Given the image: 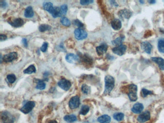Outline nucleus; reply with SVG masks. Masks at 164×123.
Returning <instances> with one entry per match:
<instances>
[{"label":"nucleus","instance_id":"f257e3e1","mask_svg":"<svg viewBox=\"0 0 164 123\" xmlns=\"http://www.w3.org/2000/svg\"><path fill=\"white\" fill-rule=\"evenodd\" d=\"M105 87L104 94L107 95L111 92L114 86V79L113 76L107 75L105 77Z\"/></svg>","mask_w":164,"mask_h":123},{"label":"nucleus","instance_id":"f03ea898","mask_svg":"<svg viewBox=\"0 0 164 123\" xmlns=\"http://www.w3.org/2000/svg\"><path fill=\"white\" fill-rule=\"evenodd\" d=\"M138 87L136 85L131 84L128 87V98L131 101H135L138 99L137 96Z\"/></svg>","mask_w":164,"mask_h":123},{"label":"nucleus","instance_id":"7ed1b4c3","mask_svg":"<svg viewBox=\"0 0 164 123\" xmlns=\"http://www.w3.org/2000/svg\"><path fill=\"white\" fill-rule=\"evenodd\" d=\"M2 123H14V118L12 115L8 111H3L1 113Z\"/></svg>","mask_w":164,"mask_h":123},{"label":"nucleus","instance_id":"20e7f679","mask_svg":"<svg viewBox=\"0 0 164 123\" xmlns=\"http://www.w3.org/2000/svg\"><path fill=\"white\" fill-rule=\"evenodd\" d=\"M35 106V102L33 101H29L27 102L24 106L21 108L20 111L23 113L27 114L29 113Z\"/></svg>","mask_w":164,"mask_h":123},{"label":"nucleus","instance_id":"39448f33","mask_svg":"<svg viewBox=\"0 0 164 123\" xmlns=\"http://www.w3.org/2000/svg\"><path fill=\"white\" fill-rule=\"evenodd\" d=\"M75 36L78 40H83L85 39L88 36V34L85 31L81 28H77L75 30Z\"/></svg>","mask_w":164,"mask_h":123},{"label":"nucleus","instance_id":"423d86ee","mask_svg":"<svg viewBox=\"0 0 164 123\" xmlns=\"http://www.w3.org/2000/svg\"><path fill=\"white\" fill-rule=\"evenodd\" d=\"M80 105V99L77 96L73 97L69 101V106L71 109H75L78 108Z\"/></svg>","mask_w":164,"mask_h":123},{"label":"nucleus","instance_id":"0eeeda50","mask_svg":"<svg viewBox=\"0 0 164 123\" xmlns=\"http://www.w3.org/2000/svg\"><path fill=\"white\" fill-rule=\"evenodd\" d=\"M127 50V46L125 45H120L112 49V51L114 54L117 56H122L125 53Z\"/></svg>","mask_w":164,"mask_h":123},{"label":"nucleus","instance_id":"6e6552de","mask_svg":"<svg viewBox=\"0 0 164 123\" xmlns=\"http://www.w3.org/2000/svg\"><path fill=\"white\" fill-rule=\"evenodd\" d=\"M151 118V115L149 111H146L141 113L138 116L137 120L140 123H145L149 121Z\"/></svg>","mask_w":164,"mask_h":123},{"label":"nucleus","instance_id":"1a4fd4ad","mask_svg":"<svg viewBox=\"0 0 164 123\" xmlns=\"http://www.w3.org/2000/svg\"><path fill=\"white\" fill-rule=\"evenodd\" d=\"M58 85L65 91H68L70 88L71 83L69 80H66V79H62L58 82Z\"/></svg>","mask_w":164,"mask_h":123},{"label":"nucleus","instance_id":"9d476101","mask_svg":"<svg viewBox=\"0 0 164 123\" xmlns=\"http://www.w3.org/2000/svg\"><path fill=\"white\" fill-rule=\"evenodd\" d=\"M17 54L15 52L9 53V54H6L3 57V61L5 62H11L17 59Z\"/></svg>","mask_w":164,"mask_h":123},{"label":"nucleus","instance_id":"9b49d317","mask_svg":"<svg viewBox=\"0 0 164 123\" xmlns=\"http://www.w3.org/2000/svg\"><path fill=\"white\" fill-rule=\"evenodd\" d=\"M133 13L130 10L124 9L123 10H121L119 11V15L121 18H126L129 19L132 16Z\"/></svg>","mask_w":164,"mask_h":123},{"label":"nucleus","instance_id":"f8f14e48","mask_svg":"<svg viewBox=\"0 0 164 123\" xmlns=\"http://www.w3.org/2000/svg\"><path fill=\"white\" fill-rule=\"evenodd\" d=\"M141 48L145 53L150 54L151 53L153 46L149 42H144L141 43Z\"/></svg>","mask_w":164,"mask_h":123},{"label":"nucleus","instance_id":"ddd939ff","mask_svg":"<svg viewBox=\"0 0 164 123\" xmlns=\"http://www.w3.org/2000/svg\"><path fill=\"white\" fill-rule=\"evenodd\" d=\"M144 105L141 103H136L133 106V108L131 109V111L133 113L136 114L141 113L144 110Z\"/></svg>","mask_w":164,"mask_h":123},{"label":"nucleus","instance_id":"4468645a","mask_svg":"<svg viewBox=\"0 0 164 123\" xmlns=\"http://www.w3.org/2000/svg\"><path fill=\"white\" fill-rule=\"evenodd\" d=\"M66 59L68 62L71 64H75L79 61V58L77 56L73 54H69L66 55Z\"/></svg>","mask_w":164,"mask_h":123},{"label":"nucleus","instance_id":"2eb2a0df","mask_svg":"<svg viewBox=\"0 0 164 123\" xmlns=\"http://www.w3.org/2000/svg\"><path fill=\"white\" fill-rule=\"evenodd\" d=\"M151 60L158 65L161 70H164V59L161 57H152Z\"/></svg>","mask_w":164,"mask_h":123},{"label":"nucleus","instance_id":"dca6fc26","mask_svg":"<svg viewBox=\"0 0 164 123\" xmlns=\"http://www.w3.org/2000/svg\"><path fill=\"white\" fill-rule=\"evenodd\" d=\"M8 23L12 26L15 27V28H18L23 25L24 24V21L22 18H18L15 19L13 21H9Z\"/></svg>","mask_w":164,"mask_h":123},{"label":"nucleus","instance_id":"f3484780","mask_svg":"<svg viewBox=\"0 0 164 123\" xmlns=\"http://www.w3.org/2000/svg\"><path fill=\"white\" fill-rule=\"evenodd\" d=\"M108 46L106 44L103 43L99 46L96 47V51L99 56H102L106 53L107 50Z\"/></svg>","mask_w":164,"mask_h":123},{"label":"nucleus","instance_id":"a211bd4d","mask_svg":"<svg viewBox=\"0 0 164 123\" xmlns=\"http://www.w3.org/2000/svg\"><path fill=\"white\" fill-rule=\"evenodd\" d=\"M111 26L115 31H119L122 28L121 22L118 19H114L111 22Z\"/></svg>","mask_w":164,"mask_h":123},{"label":"nucleus","instance_id":"6ab92c4d","mask_svg":"<svg viewBox=\"0 0 164 123\" xmlns=\"http://www.w3.org/2000/svg\"><path fill=\"white\" fill-rule=\"evenodd\" d=\"M97 121L100 123H110L111 121L110 116L107 115H103L97 118Z\"/></svg>","mask_w":164,"mask_h":123},{"label":"nucleus","instance_id":"aec40b11","mask_svg":"<svg viewBox=\"0 0 164 123\" xmlns=\"http://www.w3.org/2000/svg\"><path fill=\"white\" fill-rule=\"evenodd\" d=\"M64 119L66 122L68 123H72L77 121V116L74 115H66L64 116Z\"/></svg>","mask_w":164,"mask_h":123},{"label":"nucleus","instance_id":"412c9836","mask_svg":"<svg viewBox=\"0 0 164 123\" xmlns=\"http://www.w3.org/2000/svg\"><path fill=\"white\" fill-rule=\"evenodd\" d=\"M43 6L44 10L47 11L51 14L54 8L52 3H50V2H46L43 3Z\"/></svg>","mask_w":164,"mask_h":123},{"label":"nucleus","instance_id":"4be33fe9","mask_svg":"<svg viewBox=\"0 0 164 123\" xmlns=\"http://www.w3.org/2000/svg\"><path fill=\"white\" fill-rule=\"evenodd\" d=\"M24 15L26 18H31L34 15V12L31 6H28L25 9Z\"/></svg>","mask_w":164,"mask_h":123},{"label":"nucleus","instance_id":"5701e85b","mask_svg":"<svg viewBox=\"0 0 164 123\" xmlns=\"http://www.w3.org/2000/svg\"><path fill=\"white\" fill-rule=\"evenodd\" d=\"M51 15L54 18H57L63 16L60 7H54V10L52 11Z\"/></svg>","mask_w":164,"mask_h":123},{"label":"nucleus","instance_id":"b1692460","mask_svg":"<svg viewBox=\"0 0 164 123\" xmlns=\"http://www.w3.org/2000/svg\"><path fill=\"white\" fill-rule=\"evenodd\" d=\"M124 39H125V36H120V37L117 38L116 40H114L112 41V44L113 45H114L117 46L120 45H122V43L123 42V40H124Z\"/></svg>","mask_w":164,"mask_h":123},{"label":"nucleus","instance_id":"393cba45","mask_svg":"<svg viewBox=\"0 0 164 123\" xmlns=\"http://www.w3.org/2000/svg\"><path fill=\"white\" fill-rule=\"evenodd\" d=\"M158 49L161 53L164 54V39H160L158 42Z\"/></svg>","mask_w":164,"mask_h":123},{"label":"nucleus","instance_id":"a878e982","mask_svg":"<svg viewBox=\"0 0 164 123\" xmlns=\"http://www.w3.org/2000/svg\"><path fill=\"white\" fill-rule=\"evenodd\" d=\"M36 71V67L34 65H31L28 67L27 69L24 70V73L27 74H31L35 73Z\"/></svg>","mask_w":164,"mask_h":123},{"label":"nucleus","instance_id":"bb28decb","mask_svg":"<svg viewBox=\"0 0 164 123\" xmlns=\"http://www.w3.org/2000/svg\"><path fill=\"white\" fill-rule=\"evenodd\" d=\"M113 118L117 121H121L124 119V115L122 113H117L113 115Z\"/></svg>","mask_w":164,"mask_h":123},{"label":"nucleus","instance_id":"cd10ccee","mask_svg":"<svg viewBox=\"0 0 164 123\" xmlns=\"http://www.w3.org/2000/svg\"><path fill=\"white\" fill-rule=\"evenodd\" d=\"M90 111V107L88 105H83L80 109V113L83 115H85Z\"/></svg>","mask_w":164,"mask_h":123},{"label":"nucleus","instance_id":"c85d7f7f","mask_svg":"<svg viewBox=\"0 0 164 123\" xmlns=\"http://www.w3.org/2000/svg\"><path fill=\"white\" fill-rule=\"evenodd\" d=\"M36 82L37 83V84L36 87V89L40 90H43L45 89L46 87V84L44 82L40 80H37Z\"/></svg>","mask_w":164,"mask_h":123},{"label":"nucleus","instance_id":"c756f323","mask_svg":"<svg viewBox=\"0 0 164 123\" xmlns=\"http://www.w3.org/2000/svg\"><path fill=\"white\" fill-rule=\"evenodd\" d=\"M60 22L65 26H69L71 25L70 21L66 17H62L60 20Z\"/></svg>","mask_w":164,"mask_h":123},{"label":"nucleus","instance_id":"7c9ffc66","mask_svg":"<svg viewBox=\"0 0 164 123\" xmlns=\"http://www.w3.org/2000/svg\"><path fill=\"white\" fill-rule=\"evenodd\" d=\"M83 93L85 94H88L91 92V88L86 84H83L82 87Z\"/></svg>","mask_w":164,"mask_h":123},{"label":"nucleus","instance_id":"2f4dec72","mask_svg":"<svg viewBox=\"0 0 164 123\" xmlns=\"http://www.w3.org/2000/svg\"><path fill=\"white\" fill-rule=\"evenodd\" d=\"M153 93V91L149 90L146 89H142L141 91V95L143 98L146 97L147 95H151Z\"/></svg>","mask_w":164,"mask_h":123},{"label":"nucleus","instance_id":"473e14b6","mask_svg":"<svg viewBox=\"0 0 164 123\" xmlns=\"http://www.w3.org/2000/svg\"><path fill=\"white\" fill-rule=\"evenodd\" d=\"M51 28V27L48 25H45V24H43V25H40L39 26V31L40 32H44L45 31H49Z\"/></svg>","mask_w":164,"mask_h":123},{"label":"nucleus","instance_id":"72a5a7b5","mask_svg":"<svg viewBox=\"0 0 164 123\" xmlns=\"http://www.w3.org/2000/svg\"><path fill=\"white\" fill-rule=\"evenodd\" d=\"M7 80L9 83L12 84L15 82L16 80V77L14 74H10L7 76Z\"/></svg>","mask_w":164,"mask_h":123},{"label":"nucleus","instance_id":"f704fd0d","mask_svg":"<svg viewBox=\"0 0 164 123\" xmlns=\"http://www.w3.org/2000/svg\"><path fill=\"white\" fill-rule=\"evenodd\" d=\"M61 13H62V15H66V13L68 11V6L66 4H63L60 7Z\"/></svg>","mask_w":164,"mask_h":123},{"label":"nucleus","instance_id":"c9c22d12","mask_svg":"<svg viewBox=\"0 0 164 123\" xmlns=\"http://www.w3.org/2000/svg\"><path fill=\"white\" fill-rule=\"evenodd\" d=\"M73 24L75 25H76V26H77L79 27V28H82L83 26H84V25L79 20L76 19L73 21Z\"/></svg>","mask_w":164,"mask_h":123},{"label":"nucleus","instance_id":"e433bc0d","mask_svg":"<svg viewBox=\"0 0 164 123\" xmlns=\"http://www.w3.org/2000/svg\"><path fill=\"white\" fill-rule=\"evenodd\" d=\"M48 44L46 42H44L43 44V45L41 46V48H40V50L43 52H45L47 50V48H48Z\"/></svg>","mask_w":164,"mask_h":123},{"label":"nucleus","instance_id":"4c0bfd02","mask_svg":"<svg viewBox=\"0 0 164 123\" xmlns=\"http://www.w3.org/2000/svg\"><path fill=\"white\" fill-rule=\"evenodd\" d=\"M93 2H94V1H91V0H82V1H80V3L82 5L84 6V5H88V4H90Z\"/></svg>","mask_w":164,"mask_h":123},{"label":"nucleus","instance_id":"58836bf2","mask_svg":"<svg viewBox=\"0 0 164 123\" xmlns=\"http://www.w3.org/2000/svg\"><path fill=\"white\" fill-rule=\"evenodd\" d=\"M82 58L83 61H84V62H85L88 63H90V62L91 63L92 62L91 58H89L88 56H84Z\"/></svg>","mask_w":164,"mask_h":123},{"label":"nucleus","instance_id":"ea45409f","mask_svg":"<svg viewBox=\"0 0 164 123\" xmlns=\"http://www.w3.org/2000/svg\"><path fill=\"white\" fill-rule=\"evenodd\" d=\"M7 39V36L5 35L1 34L0 35V41L3 42L6 40Z\"/></svg>","mask_w":164,"mask_h":123},{"label":"nucleus","instance_id":"a19ab883","mask_svg":"<svg viewBox=\"0 0 164 123\" xmlns=\"http://www.w3.org/2000/svg\"><path fill=\"white\" fill-rule=\"evenodd\" d=\"M7 6V3L6 1H0V6L3 8L6 7Z\"/></svg>","mask_w":164,"mask_h":123},{"label":"nucleus","instance_id":"79ce46f5","mask_svg":"<svg viewBox=\"0 0 164 123\" xmlns=\"http://www.w3.org/2000/svg\"><path fill=\"white\" fill-rule=\"evenodd\" d=\"M22 42L23 44L25 46V47H28V42H27V40L26 39L24 38L22 39Z\"/></svg>","mask_w":164,"mask_h":123},{"label":"nucleus","instance_id":"37998d69","mask_svg":"<svg viewBox=\"0 0 164 123\" xmlns=\"http://www.w3.org/2000/svg\"><path fill=\"white\" fill-rule=\"evenodd\" d=\"M110 3H111V4H112L113 6H114L115 7H117L119 6L117 3H116V1H111Z\"/></svg>","mask_w":164,"mask_h":123},{"label":"nucleus","instance_id":"c03bdc74","mask_svg":"<svg viewBox=\"0 0 164 123\" xmlns=\"http://www.w3.org/2000/svg\"><path fill=\"white\" fill-rule=\"evenodd\" d=\"M150 4H154L155 3H156V1H154V0H150V1H148Z\"/></svg>","mask_w":164,"mask_h":123},{"label":"nucleus","instance_id":"a18cd8bd","mask_svg":"<svg viewBox=\"0 0 164 123\" xmlns=\"http://www.w3.org/2000/svg\"><path fill=\"white\" fill-rule=\"evenodd\" d=\"M49 123H58L57 121L55 120H51Z\"/></svg>","mask_w":164,"mask_h":123},{"label":"nucleus","instance_id":"49530a36","mask_svg":"<svg viewBox=\"0 0 164 123\" xmlns=\"http://www.w3.org/2000/svg\"><path fill=\"white\" fill-rule=\"evenodd\" d=\"M140 3H142V4H144V1H142V0H141V1H140Z\"/></svg>","mask_w":164,"mask_h":123}]
</instances>
